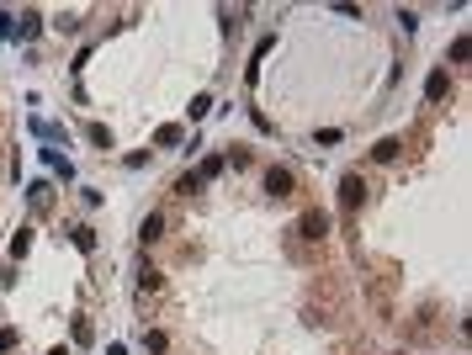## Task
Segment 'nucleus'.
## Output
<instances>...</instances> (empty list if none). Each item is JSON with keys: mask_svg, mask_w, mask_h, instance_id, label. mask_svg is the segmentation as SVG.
Wrapping results in <instances>:
<instances>
[{"mask_svg": "<svg viewBox=\"0 0 472 355\" xmlns=\"http://www.w3.org/2000/svg\"><path fill=\"white\" fill-rule=\"evenodd\" d=\"M266 191H271L276 201L297 197V175H292V170H281V164H271V170H266Z\"/></svg>", "mask_w": 472, "mask_h": 355, "instance_id": "nucleus-1", "label": "nucleus"}, {"mask_svg": "<svg viewBox=\"0 0 472 355\" xmlns=\"http://www.w3.org/2000/svg\"><path fill=\"white\" fill-rule=\"evenodd\" d=\"M366 201V186H361V175H345L340 180V212H355Z\"/></svg>", "mask_w": 472, "mask_h": 355, "instance_id": "nucleus-2", "label": "nucleus"}, {"mask_svg": "<svg viewBox=\"0 0 472 355\" xmlns=\"http://www.w3.org/2000/svg\"><path fill=\"white\" fill-rule=\"evenodd\" d=\"M297 234H303V238H324V234H329V212L308 207V212L297 217Z\"/></svg>", "mask_w": 472, "mask_h": 355, "instance_id": "nucleus-3", "label": "nucleus"}, {"mask_svg": "<svg viewBox=\"0 0 472 355\" xmlns=\"http://www.w3.org/2000/svg\"><path fill=\"white\" fill-rule=\"evenodd\" d=\"M138 238H143V244H154V238H165V217H159V212H149L143 223H138Z\"/></svg>", "mask_w": 472, "mask_h": 355, "instance_id": "nucleus-4", "label": "nucleus"}, {"mask_svg": "<svg viewBox=\"0 0 472 355\" xmlns=\"http://www.w3.org/2000/svg\"><path fill=\"white\" fill-rule=\"evenodd\" d=\"M446 90H451V79H446V69H435V75L425 79V96H430V101H440Z\"/></svg>", "mask_w": 472, "mask_h": 355, "instance_id": "nucleus-5", "label": "nucleus"}, {"mask_svg": "<svg viewBox=\"0 0 472 355\" xmlns=\"http://www.w3.org/2000/svg\"><path fill=\"white\" fill-rule=\"evenodd\" d=\"M398 154H403V143H398V138H382V143L372 149V159H377V164H388V159H398Z\"/></svg>", "mask_w": 472, "mask_h": 355, "instance_id": "nucleus-6", "label": "nucleus"}, {"mask_svg": "<svg viewBox=\"0 0 472 355\" xmlns=\"http://www.w3.org/2000/svg\"><path fill=\"white\" fill-rule=\"evenodd\" d=\"M69 238H75V249H85V255H91V249H96V234H91V228H85V223H75V228H69Z\"/></svg>", "mask_w": 472, "mask_h": 355, "instance_id": "nucleus-7", "label": "nucleus"}, {"mask_svg": "<svg viewBox=\"0 0 472 355\" xmlns=\"http://www.w3.org/2000/svg\"><path fill=\"white\" fill-rule=\"evenodd\" d=\"M143 350H154V355H165V350H170V339H165V334H159V329H154V334H143Z\"/></svg>", "mask_w": 472, "mask_h": 355, "instance_id": "nucleus-8", "label": "nucleus"}, {"mask_svg": "<svg viewBox=\"0 0 472 355\" xmlns=\"http://www.w3.org/2000/svg\"><path fill=\"white\" fill-rule=\"evenodd\" d=\"M54 27H59V32H80V16H75V11H59V16H54Z\"/></svg>", "mask_w": 472, "mask_h": 355, "instance_id": "nucleus-9", "label": "nucleus"}, {"mask_svg": "<svg viewBox=\"0 0 472 355\" xmlns=\"http://www.w3.org/2000/svg\"><path fill=\"white\" fill-rule=\"evenodd\" d=\"M48 355H69V350H64V345H59V350H48Z\"/></svg>", "mask_w": 472, "mask_h": 355, "instance_id": "nucleus-10", "label": "nucleus"}]
</instances>
